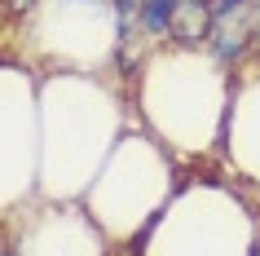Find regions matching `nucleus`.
Here are the masks:
<instances>
[{
    "instance_id": "1",
    "label": "nucleus",
    "mask_w": 260,
    "mask_h": 256,
    "mask_svg": "<svg viewBox=\"0 0 260 256\" xmlns=\"http://www.w3.org/2000/svg\"><path fill=\"white\" fill-rule=\"evenodd\" d=\"M177 40H207L212 36V5L207 0H177V14H172V31Z\"/></svg>"
},
{
    "instance_id": "2",
    "label": "nucleus",
    "mask_w": 260,
    "mask_h": 256,
    "mask_svg": "<svg viewBox=\"0 0 260 256\" xmlns=\"http://www.w3.org/2000/svg\"><path fill=\"white\" fill-rule=\"evenodd\" d=\"M172 14H177V0H141L137 27L146 36H168L172 31Z\"/></svg>"
},
{
    "instance_id": "3",
    "label": "nucleus",
    "mask_w": 260,
    "mask_h": 256,
    "mask_svg": "<svg viewBox=\"0 0 260 256\" xmlns=\"http://www.w3.org/2000/svg\"><path fill=\"white\" fill-rule=\"evenodd\" d=\"M115 9H119V27H123V31L137 27V18H141V0H115Z\"/></svg>"
},
{
    "instance_id": "4",
    "label": "nucleus",
    "mask_w": 260,
    "mask_h": 256,
    "mask_svg": "<svg viewBox=\"0 0 260 256\" xmlns=\"http://www.w3.org/2000/svg\"><path fill=\"white\" fill-rule=\"evenodd\" d=\"M9 5H14V9H22V5H31V0H9Z\"/></svg>"
}]
</instances>
